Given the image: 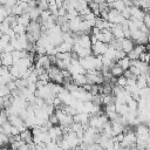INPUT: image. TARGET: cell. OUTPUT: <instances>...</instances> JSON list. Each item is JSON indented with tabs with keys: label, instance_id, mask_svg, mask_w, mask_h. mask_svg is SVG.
Listing matches in <instances>:
<instances>
[{
	"label": "cell",
	"instance_id": "d6986e66",
	"mask_svg": "<svg viewBox=\"0 0 150 150\" xmlns=\"http://www.w3.org/2000/svg\"><path fill=\"white\" fill-rule=\"evenodd\" d=\"M128 83V77L124 76V75H121L118 77H116V82L115 84H118V86H122V87H125Z\"/></svg>",
	"mask_w": 150,
	"mask_h": 150
},
{
	"label": "cell",
	"instance_id": "3957f363",
	"mask_svg": "<svg viewBox=\"0 0 150 150\" xmlns=\"http://www.w3.org/2000/svg\"><path fill=\"white\" fill-rule=\"evenodd\" d=\"M131 39L136 42V43H141V45H146L149 43L148 40V33L141 30V29H136L134 32H131Z\"/></svg>",
	"mask_w": 150,
	"mask_h": 150
},
{
	"label": "cell",
	"instance_id": "5bb4252c",
	"mask_svg": "<svg viewBox=\"0 0 150 150\" xmlns=\"http://www.w3.org/2000/svg\"><path fill=\"white\" fill-rule=\"evenodd\" d=\"M137 87L139 89L148 87V74H141L137 76Z\"/></svg>",
	"mask_w": 150,
	"mask_h": 150
},
{
	"label": "cell",
	"instance_id": "484cf974",
	"mask_svg": "<svg viewBox=\"0 0 150 150\" xmlns=\"http://www.w3.org/2000/svg\"><path fill=\"white\" fill-rule=\"evenodd\" d=\"M67 12H68V11H67L63 6L60 7V8H59V16H66V15H67Z\"/></svg>",
	"mask_w": 150,
	"mask_h": 150
},
{
	"label": "cell",
	"instance_id": "83f0119b",
	"mask_svg": "<svg viewBox=\"0 0 150 150\" xmlns=\"http://www.w3.org/2000/svg\"><path fill=\"white\" fill-rule=\"evenodd\" d=\"M94 1H96V2H98V4H101V2H104L105 0H94Z\"/></svg>",
	"mask_w": 150,
	"mask_h": 150
},
{
	"label": "cell",
	"instance_id": "603a6c76",
	"mask_svg": "<svg viewBox=\"0 0 150 150\" xmlns=\"http://www.w3.org/2000/svg\"><path fill=\"white\" fill-rule=\"evenodd\" d=\"M16 4H18V0H6L5 6H6L7 8H12V7L15 6Z\"/></svg>",
	"mask_w": 150,
	"mask_h": 150
},
{
	"label": "cell",
	"instance_id": "f1b7e54d",
	"mask_svg": "<svg viewBox=\"0 0 150 150\" xmlns=\"http://www.w3.org/2000/svg\"><path fill=\"white\" fill-rule=\"evenodd\" d=\"M148 40H149V43H150V32L148 33Z\"/></svg>",
	"mask_w": 150,
	"mask_h": 150
},
{
	"label": "cell",
	"instance_id": "4fadbf2b",
	"mask_svg": "<svg viewBox=\"0 0 150 150\" xmlns=\"http://www.w3.org/2000/svg\"><path fill=\"white\" fill-rule=\"evenodd\" d=\"M16 20H18V23H21V25H23V26H26V27H27V26L30 23V21H32L30 15H29L28 13H23V14L16 16Z\"/></svg>",
	"mask_w": 150,
	"mask_h": 150
},
{
	"label": "cell",
	"instance_id": "9c48e42d",
	"mask_svg": "<svg viewBox=\"0 0 150 150\" xmlns=\"http://www.w3.org/2000/svg\"><path fill=\"white\" fill-rule=\"evenodd\" d=\"M20 136L22 138V141H25L26 143H32L34 142V135H33V131H32V128H26L23 129L21 132H20Z\"/></svg>",
	"mask_w": 150,
	"mask_h": 150
},
{
	"label": "cell",
	"instance_id": "8992f818",
	"mask_svg": "<svg viewBox=\"0 0 150 150\" xmlns=\"http://www.w3.org/2000/svg\"><path fill=\"white\" fill-rule=\"evenodd\" d=\"M110 29H111L115 39H124L125 38L124 36V29H123L121 23H112Z\"/></svg>",
	"mask_w": 150,
	"mask_h": 150
},
{
	"label": "cell",
	"instance_id": "8fae6325",
	"mask_svg": "<svg viewBox=\"0 0 150 150\" xmlns=\"http://www.w3.org/2000/svg\"><path fill=\"white\" fill-rule=\"evenodd\" d=\"M56 49H57V53L59 52H61V53L73 52V43H70L68 41H62L59 46H56Z\"/></svg>",
	"mask_w": 150,
	"mask_h": 150
},
{
	"label": "cell",
	"instance_id": "cb8c5ba5",
	"mask_svg": "<svg viewBox=\"0 0 150 150\" xmlns=\"http://www.w3.org/2000/svg\"><path fill=\"white\" fill-rule=\"evenodd\" d=\"M127 55L130 57V60H137V59H139V56H138V55L135 53V50H134V49H132L130 53H128Z\"/></svg>",
	"mask_w": 150,
	"mask_h": 150
},
{
	"label": "cell",
	"instance_id": "ffe728a7",
	"mask_svg": "<svg viewBox=\"0 0 150 150\" xmlns=\"http://www.w3.org/2000/svg\"><path fill=\"white\" fill-rule=\"evenodd\" d=\"M11 94V89L7 87V84H1L0 88V96H7Z\"/></svg>",
	"mask_w": 150,
	"mask_h": 150
},
{
	"label": "cell",
	"instance_id": "5b68a950",
	"mask_svg": "<svg viewBox=\"0 0 150 150\" xmlns=\"http://www.w3.org/2000/svg\"><path fill=\"white\" fill-rule=\"evenodd\" d=\"M130 12H131V18L130 19H136V20H144V16L146 14V12L138 7V6H131L130 7Z\"/></svg>",
	"mask_w": 150,
	"mask_h": 150
},
{
	"label": "cell",
	"instance_id": "d4e9b609",
	"mask_svg": "<svg viewBox=\"0 0 150 150\" xmlns=\"http://www.w3.org/2000/svg\"><path fill=\"white\" fill-rule=\"evenodd\" d=\"M144 23L150 28V11L149 12H146V14H145V16H144Z\"/></svg>",
	"mask_w": 150,
	"mask_h": 150
},
{
	"label": "cell",
	"instance_id": "ba28073f",
	"mask_svg": "<svg viewBox=\"0 0 150 150\" xmlns=\"http://www.w3.org/2000/svg\"><path fill=\"white\" fill-rule=\"evenodd\" d=\"M1 63L4 66H7V67H11L14 64V57L12 55V53H8V52H1Z\"/></svg>",
	"mask_w": 150,
	"mask_h": 150
},
{
	"label": "cell",
	"instance_id": "6da1fadb",
	"mask_svg": "<svg viewBox=\"0 0 150 150\" xmlns=\"http://www.w3.org/2000/svg\"><path fill=\"white\" fill-rule=\"evenodd\" d=\"M47 71H48V74H49L50 81L56 82V83H60V84L63 83V81H64V76H63L62 70H61L57 66H52Z\"/></svg>",
	"mask_w": 150,
	"mask_h": 150
},
{
	"label": "cell",
	"instance_id": "7402d4cb",
	"mask_svg": "<svg viewBox=\"0 0 150 150\" xmlns=\"http://www.w3.org/2000/svg\"><path fill=\"white\" fill-rule=\"evenodd\" d=\"M122 14L125 19H130L131 18V12H130V7H125L123 11H122Z\"/></svg>",
	"mask_w": 150,
	"mask_h": 150
},
{
	"label": "cell",
	"instance_id": "e0dca14e",
	"mask_svg": "<svg viewBox=\"0 0 150 150\" xmlns=\"http://www.w3.org/2000/svg\"><path fill=\"white\" fill-rule=\"evenodd\" d=\"M109 6H110V8H115V9H117V11H120V12H122V11L127 7L124 0H115V1H114L112 4H110Z\"/></svg>",
	"mask_w": 150,
	"mask_h": 150
},
{
	"label": "cell",
	"instance_id": "9a60e30c",
	"mask_svg": "<svg viewBox=\"0 0 150 150\" xmlns=\"http://www.w3.org/2000/svg\"><path fill=\"white\" fill-rule=\"evenodd\" d=\"M117 63H118L124 70H127V69H129V68L131 67V60H130V57H129L128 55H125L124 57L120 59V60L117 61Z\"/></svg>",
	"mask_w": 150,
	"mask_h": 150
},
{
	"label": "cell",
	"instance_id": "7c38bea8",
	"mask_svg": "<svg viewBox=\"0 0 150 150\" xmlns=\"http://www.w3.org/2000/svg\"><path fill=\"white\" fill-rule=\"evenodd\" d=\"M115 105H116V111L122 116H127L130 112L128 103H115Z\"/></svg>",
	"mask_w": 150,
	"mask_h": 150
},
{
	"label": "cell",
	"instance_id": "4316f807",
	"mask_svg": "<svg viewBox=\"0 0 150 150\" xmlns=\"http://www.w3.org/2000/svg\"><path fill=\"white\" fill-rule=\"evenodd\" d=\"M114 1H115V0H105V2H108L109 5H110V4H112Z\"/></svg>",
	"mask_w": 150,
	"mask_h": 150
},
{
	"label": "cell",
	"instance_id": "ac0fdd59",
	"mask_svg": "<svg viewBox=\"0 0 150 150\" xmlns=\"http://www.w3.org/2000/svg\"><path fill=\"white\" fill-rule=\"evenodd\" d=\"M23 13H25V9H23V7H22L21 5L16 4L15 6L12 7V14H13V15L19 16V15H21V14H23Z\"/></svg>",
	"mask_w": 150,
	"mask_h": 150
},
{
	"label": "cell",
	"instance_id": "2e32d148",
	"mask_svg": "<svg viewBox=\"0 0 150 150\" xmlns=\"http://www.w3.org/2000/svg\"><path fill=\"white\" fill-rule=\"evenodd\" d=\"M110 73L115 76V77H118V76H121V75H123L124 74V69L116 62L111 68H110Z\"/></svg>",
	"mask_w": 150,
	"mask_h": 150
},
{
	"label": "cell",
	"instance_id": "f546056e",
	"mask_svg": "<svg viewBox=\"0 0 150 150\" xmlns=\"http://www.w3.org/2000/svg\"><path fill=\"white\" fill-rule=\"evenodd\" d=\"M40 1H49V0H40Z\"/></svg>",
	"mask_w": 150,
	"mask_h": 150
},
{
	"label": "cell",
	"instance_id": "30bf717a",
	"mask_svg": "<svg viewBox=\"0 0 150 150\" xmlns=\"http://www.w3.org/2000/svg\"><path fill=\"white\" fill-rule=\"evenodd\" d=\"M73 81L80 86V87H83L86 83H87V76H86V73H77V74H73Z\"/></svg>",
	"mask_w": 150,
	"mask_h": 150
},
{
	"label": "cell",
	"instance_id": "277c9868",
	"mask_svg": "<svg viewBox=\"0 0 150 150\" xmlns=\"http://www.w3.org/2000/svg\"><path fill=\"white\" fill-rule=\"evenodd\" d=\"M108 48H109V43H105V42H103V41H97L96 43H94L93 46H91V50H93V54L94 55H103V54H105L107 53V50H108Z\"/></svg>",
	"mask_w": 150,
	"mask_h": 150
},
{
	"label": "cell",
	"instance_id": "7a4b0ae2",
	"mask_svg": "<svg viewBox=\"0 0 150 150\" xmlns=\"http://www.w3.org/2000/svg\"><path fill=\"white\" fill-rule=\"evenodd\" d=\"M127 19L123 16L122 12L115 9V8H110L108 12V21L112 22V23H122L124 22Z\"/></svg>",
	"mask_w": 150,
	"mask_h": 150
},
{
	"label": "cell",
	"instance_id": "52a82bcc",
	"mask_svg": "<svg viewBox=\"0 0 150 150\" xmlns=\"http://www.w3.org/2000/svg\"><path fill=\"white\" fill-rule=\"evenodd\" d=\"M135 45H136V42H135L132 39H130V38H124V39L122 40V50H124V52L128 54V53H130V52L134 49Z\"/></svg>",
	"mask_w": 150,
	"mask_h": 150
},
{
	"label": "cell",
	"instance_id": "44dd1931",
	"mask_svg": "<svg viewBox=\"0 0 150 150\" xmlns=\"http://www.w3.org/2000/svg\"><path fill=\"white\" fill-rule=\"evenodd\" d=\"M49 121L53 123V125L60 124V120H59V117H57V115L55 112H53L52 115H49Z\"/></svg>",
	"mask_w": 150,
	"mask_h": 150
}]
</instances>
